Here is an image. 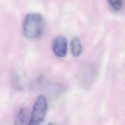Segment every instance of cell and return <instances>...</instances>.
I'll return each mask as SVG.
<instances>
[{"label": "cell", "mask_w": 125, "mask_h": 125, "mask_svg": "<svg viewBox=\"0 0 125 125\" xmlns=\"http://www.w3.org/2000/svg\"><path fill=\"white\" fill-rule=\"evenodd\" d=\"M112 8L118 12L121 10L123 6L122 0H107Z\"/></svg>", "instance_id": "obj_6"}, {"label": "cell", "mask_w": 125, "mask_h": 125, "mask_svg": "<svg viewBox=\"0 0 125 125\" xmlns=\"http://www.w3.org/2000/svg\"><path fill=\"white\" fill-rule=\"evenodd\" d=\"M52 49L57 57H65L67 52V42L65 38L61 36L56 37L53 41Z\"/></svg>", "instance_id": "obj_3"}, {"label": "cell", "mask_w": 125, "mask_h": 125, "mask_svg": "<svg viewBox=\"0 0 125 125\" xmlns=\"http://www.w3.org/2000/svg\"><path fill=\"white\" fill-rule=\"evenodd\" d=\"M71 50L73 56L75 57H79L82 53V45L79 38L74 37L71 42Z\"/></svg>", "instance_id": "obj_5"}, {"label": "cell", "mask_w": 125, "mask_h": 125, "mask_svg": "<svg viewBox=\"0 0 125 125\" xmlns=\"http://www.w3.org/2000/svg\"><path fill=\"white\" fill-rule=\"evenodd\" d=\"M44 20L39 13L28 14L23 23V33L27 38L35 40L40 38L43 33Z\"/></svg>", "instance_id": "obj_1"}, {"label": "cell", "mask_w": 125, "mask_h": 125, "mask_svg": "<svg viewBox=\"0 0 125 125\" xmlns=\"http://www.w3.org/2000/svg\"><path fill=\"white\" fill-rule=\"evenodd\" d=\"M47 109V102L45 96L40 95L33 107L28 125H39L44 120Z\"/></svg>", "instance_id": "obj_2"}, {"label": "cell", "mask_w": 125, "mask_h": 125, "mask_svg": "<svg viewBox=\"0 0 125 125\" xmlns=\"http://www.w3.org/2000/svg\"><path fill=\"white\" fill-rule=\"evenodd\" d=\"M48 125H55V124H52V123H49Z\"/></svg>", "instance_id": "obj_7"}, {"label": "cell", "mask_w": 125, "mask_h": 125, "mask_svg": "<svg viewBox=\"0 0 125 125\" xmlns=\"http://www.w3.org/2000/svg\"><path fill=\"white\" fill-rule=\"evenodd\" d=\"M29 112L25 108H22L19 110L17 114L15 121V125H28L29 122Z\"/></svg>", "instance_id": "obj_4"}]
</instances>
